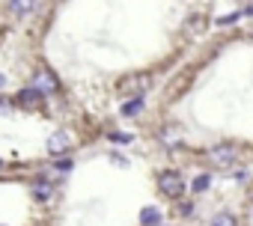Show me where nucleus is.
<instances>
[{
	"mask_svg": "<svg viewBox=\"0 0 253 226\" xmlns=\"http://www.w3.org/2000/svg\"><path fill=\"white\" fill-rule=\"evenodd\" d=\"M33 196H36V199H42V202H48V199L54 196V185H51V182H45V179H39V182L33 185Z\"/></svg>",
	"mask_w": 253,
	"mask_h": 226,
	"instance_id": "8",
	"label": "nucleus"
},
{
	"mask_svg": "<svg viewBox=\"0 0 253 226\" xmlns=\"http://www.w3.org/2000/svg\"><path fill=\"white\" fill-rule=\"evenodd\" d=\"M211 226H238V220H235V214H229V211H220V214H214Z\"/></svg>",
	"mask_w": 253,
	"mask_h": 226,
	"instance_id": "10",
	"label": "nucleus"
},
{
	"mask_svg": "<svg viewBox=\"0 0 253 226\" xmlns=\"http://www.w3.org/2000/svg\"><path fill=\"white\" fill-rule=\"evenodd\" d=\"M140 110H143V101H140V98L125 101V107H122V113H125V116H140Z\"/></svg>",
	"mask_w": 253,
	"mask_h": 226,
	"instance_id": "11",
	"label": "nucleus"
},
{
	"mask_svg": "<svg viewBox=\"0 0 253 226\" xmlns=\"http://www.w3.org/2000/svg\"><path fill=\"white\" fill-rule=\"evenodd\" d=\"M36 3H39V0H9V12L24 18V15H30L36 9Z\"/></svg>",
	"mask_w": 253,
	"mask_h": 226,
	"instance_id": "7",
	"label": "nucleus"
},
{
	"mask_svg": "<svg viewBox=\"0 0 253 226\" xmlns=\"http://www.w3.org/2000/svg\"><path fill=\"white\" fill-rule=\"evenodd\" d=\"M18 104L27 107V110H39V107L45 104V95H42L36 86H24V89L18 92Z\"/></svg>",
	"mask_w": 253,
	"mask_h": 226,
	"instance_id": "5",
	"label": "nucleus"
},
{
	"mask_svg": "<svg viewBox=\"0 0 253 226\" xmlns=\"http://www.w3.org/2000/svg\"><path fill=\"white\" fill-rule=\"evenodd\" d=\"M158 190H161L164 196H170V199H179V196L185 193V182H182L179 173L164 170V173H158Z\"/></svg>",
	"mask_w": 253,
	"mask_h": 226,
	"instance_id": "2",
	"label": "nucleus"
},
{
	"mask_svg": "<svg viewBox=\"0 0 253 226\" xmlns=\"http://www.w3.org/2000/svg\"><path fill=\"white\" fill-rule=\"evenodd\" d=\"M209 182H211V179H209V173H203V176H197V179H194V190H197V193H203V190H209Z\"/></svg>",
	"mask_w": 253,
	"mask_h": 226,
	"instance_id": "14",
	"label": "nucleus"
},
{
	"mask_svg": "<svg viewBox=\"0 0 253 226\" xmlns=\"http://www.w3.org/2000/svg\"><path fill=\"white\" fill-rule=\"evenodd\" d=\"M116 89H119L122 95H134V98H140L146 89H152V75H149V72H131V75L119 77Z\"/></svg>",
	"mask_w": 253,
	"mask_h": 226,
	"instance_id": "1",
	"label": "nucleus"
},
{
	"mask_svg": "<svg viewBox=\"0 0 253 226\" xmlns=\"http://www.w3.org/2000/svg\"><path fill=\"white\" fill-rule=\"evenodd\" d=\"M113 140H116V143H128L131 137H128V134H113Z\"/></svg>",
	"mask_w": 253,
	"mask_h": 226,
	"instance_id": "15",
	"label": "nucleus"
},
{
	"mask_svg": "<svg viewBox=\"0 0 253 226\" xmlns=\"http://www.w3.org/2000/svg\"><path fill=\"white\" fill-rule=\"evenodd\" d=\"M158 220H161V214H158L155 208H143V211H140V223H143V226H155Z\"/></svg>",
	"mask_w": 253,
	"mask_h": 226,
	"instance_id": "12",
	"label": "nucleus"
},
{
	"mask_svg": "<svg viewBox=\"0 0 253 226\" xmlns=\"http://www.w3.org/2000/svg\"><path fill=\"white\" fill-rule=\"evenodd\" d=\"M250 39H253V33H250Z\"/></svg>",
	"mask_w": 253,
	"mask_h": 226,
	"instance_id": "18",
	"label": "nucleus"
},
{
	"mask_svg": "<svg viewBox=\"0 0 253 226\" xmlns=\"http://www.w3.org/2000/svg\"><path fill=\"white\" fill-rule=\"evenodd\" d=\"M0 164H3V161H0Z\"/></svg>",
	"mask_w": 253,
	"mask_h": 226,
	"instance_id": "19",
	"label": "nucleus"
},
{
	"mask_svg": "<svg viewBox=\"0 0 253 226\" xmlns=\"http://www.w3.org/2000/svg\"><path fill=\"white\" fill-rule=\"evenodd\" d=\"M3 86H6V77H3V75H0V89H3Z\"/></svg>",
	"mask_w": 253,
	"mask_h": 226,
	"instance_id": "17",
	"label": "nucleus"
},
{
	"mask_svg": "<svg viewBox=\"0 0 253 226\" xmlns=\"http://www.w3.org/2000/svg\"><path fill=\"white\" fill-rule=\"evenodd\" d=\"M48 152H51V155H60V152H69V134H63V131H57V134H51V137H48Z\"/></svg>",
	"mask_w": 253,
	"mask_h": 226,
	"instance_id": "6",
	"label": "nucleus"
},
{
	"mask_svg": "<svg viewBox=\"0 0 253 226\" xmlns=\"http://www.w3.org/2000/svg\"><path fill=\"white\" fill-rule=\"evenodd\" d=\"M30 86H36L42 95H51V92H60V80L45 69V66H39L36 72H33V83Z\"/></svg>",
	"mask_w": 253,
	"mask_h": 226,
	"instance_id": "4",
	"label": "nucleus"
},
{
	"mask_svg": "<svg viewBox=\"0 0 253 226\" xmlns=\"http://www.w3.org/2000/svg\"><path fill=\"white\" fill-rule=\"evenodd\" d=\"M161 143L164 146H176L179 143V128L176 125H164L161 128Z\"/></svg>",
	"mask_w": 253,
	"mask_h": 226,
	"instance_id": "9",
	"label": "nucleus"
},
{
	"mask_svg": "<svg viewBox=\"0 0 253 226\" xmlns=\"http://www.w3.org/2000/svg\"><path fill=\"white\" fill-rule=\"evenodd\" d=\"M57 170H69V158H60L57 161Z\"/></svg>",
	"mask_w": 253,
	"mask_h": 226,
	"instance_id": "16",
	"label": "nucleus"
},
{
	"mask_svg": "<svg viewBox=\"0 0 253 226\" xmlns=\"http://www.w3.org/2000/svg\"><path fill=\"white\" fill-rule=\"evenodd\" d=\"M200 30H206V18H200V15H191V21L185 24V33H200Z\"/></svg>",
	"mask_w": 253,
	"mask_h": 226,
	"instance_id": "13",
	"label": "nucleus"
},
{
	"mask_svg": "<svg viewBox=\"0 0 253 226\" xmlns=\"http://www.w3.org/2000/svg\"><path fill=\"white\" fill-rule=\"evenodd\" d=\"M235 158H238V146L235 143H217V146L209 149V161L217 164V167H229V164H235Z\"/></svg>",
	"mask_w": 253,
	"mask_h": 226,
	"instance_id": "3",
	"label": "nucleus"
}]
</instances>
